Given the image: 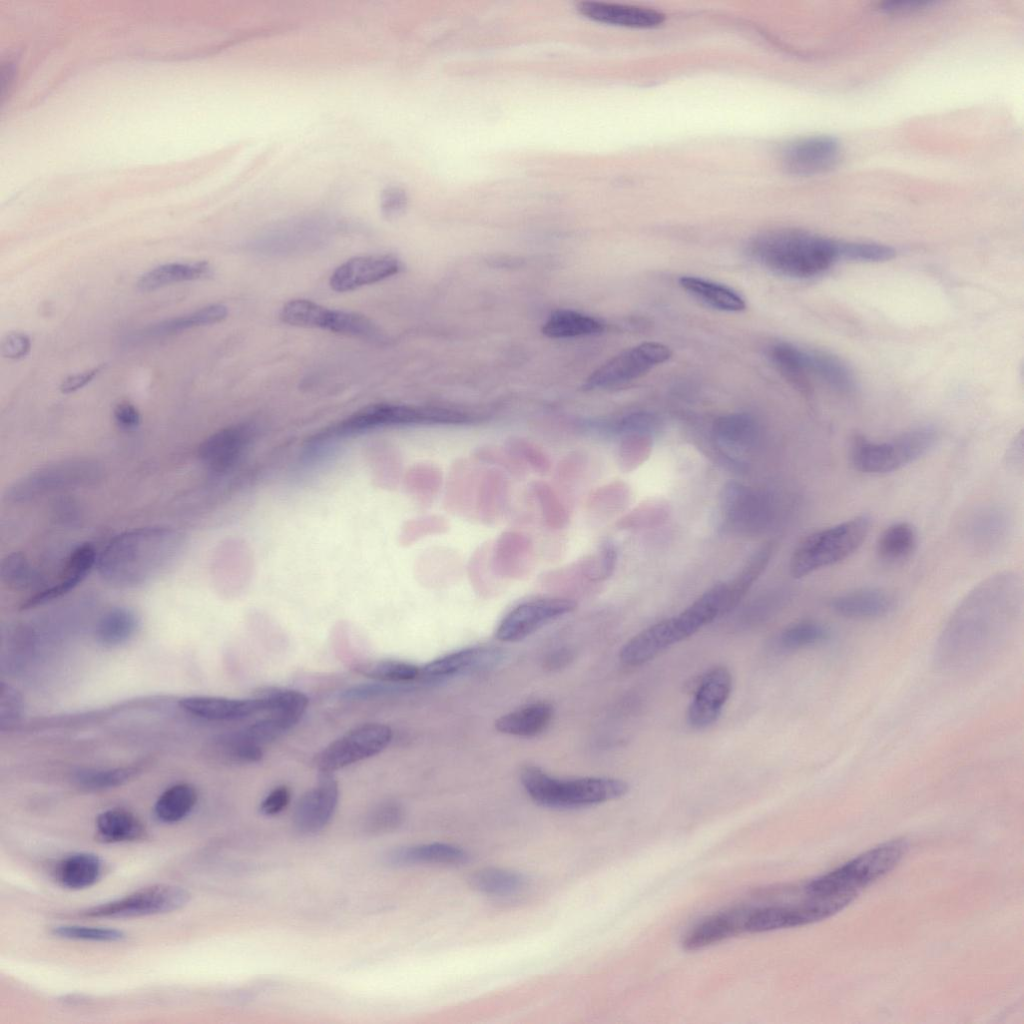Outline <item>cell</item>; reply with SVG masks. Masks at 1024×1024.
<instances>
[{"mask_svg": "<svg viewBox=\"0 0 1024 1024\" xmlns=\"http://www.w3.org/2000/svg\"><path fill=\"white\" fill-rule=\"evenodd\" d=\"M1023 581L1015 571L991 575L952 612L937 640L934 664L941 671L968 668L985 660L1018 623Z\"/></svg>", "mask_w": 1024, "mask_h": 1024, "instance_id": "obj_1", "label": "cell"}, {"mask_svg": "<svg viewBox=\"0 0 1024 1024\" xmlns=\"http://www.w3.org/2000/svg\"><path fill=\"white\" fill-rule=\"evenodd\" d=\"M184 535L167 526H150L113 537L97 557V569L107 583L133 588L154 580L180 555Z\"/></svg>", "mask_w": 1024, "mask_h": 1024, "instance_id": "obj_2", "label": "cell"}, {"mask_svg": "<svg viewBox=\"0 0 1024 1024\" xmlns=\"http://www.w3.org/2000/svg\"><path fill=\"white\" fill-rule=\"evenodd\" d=\"M750 250L771 271L800 279L820 275L841 260L840 241L796 229L765 232Z\"/></svg>", "mask_w": 1024, "mask_h": 1024, "instance_id": "obj_3", "label": "cell"}, {"mask_svg": "<svg viewBox=\"0 0 1024 1024\" xmlns=\"http://www.w3.org/2000/svg\"><path fill=\"white\" fill-rule=\"evenodd\" d=\"M521 784L538 805L555 809L581 808L616 800L629 791V785L611 777L559 779L534 765L520 772Z\"/></svg>", "mask_w": 1024, "mask_h": 1024, "instance_id": "obj_4", "label": "cell"}, {"mask_svg": "<svg viewBox=\"0 0 1024 1024\" xmlns=\"http://www.w3.org/2000/svg\"><path fill=\"white\" fill-rule=\"evenodd\" d=\"M870 526V518L859 515L810 534L793 554L792 574L803 577L843 561L862 545Z\"/></svg>", "mask_w": 1024, "mask_h": 1024, "instance_id": "obj_5", "label": "cell"}, {"mask_svg": "<svg viewBox=\"0 0 1024 1024\" xmlns=\"http://www.w3.org/2000/svg\"><path fill=\"white\" fill-rule=\"evenodd\" d=\"M938 439V432L932 427L911 429L882 442L855 435L851 442L850 458L855 469L860 472L889 473L927 454Z\"/></svg>", "mask_w": 1024, "mask_h": 1024, "instance_id": "obj_6", "label": "cell"}, {"mask_svg": "<svg viewBox=\"0 0 1024 1024\" xmlns=\"http://www.w3.org/2000/svg\"><path fill=\"white\" fill-rule=\"evenodd\" d=\"M102 477L99 464L87 458H69L38 468L11 485L6 499L26 503L47 494L91 486Z\"/></svg>", "mask_w": 1024, "mask_h": 1024, "instance_id": "obj_7", "label": "cell"}, {"mask_svg": "<svg viewBox=\"0 0 1024 1024\" xmlns=\"http://www.w3.org/2000/svg\"><path fill=\"white\" fill-rule=\"evenodd\" d=\"M190 895L182 887L155 884L122 898L92 906L77 913L85 918H133L169 913L184 907Z\"/></svg>", "mask_w": 1024, "mask_h": 1024, "instance_id": "obj_8", "label": "cell"}, {"mask_svg": "<svg viewBox=\"0 0 1024 1024\" xmlns=\"http://www.w3.org/2000/svg\"><path fill=\"white\" fill-rule=\"evenodd\" d=\"M393 737L388 725L366 723L340 736L315 757L320 772H334L384 750Z\"/></svg>", "mask_w": 1024, "mask_h": 1024, "instance_id": "obj_9", "label": "cell"}, {"mask_svg": "<svg viewBox=\"0 0 1024 1024\" xmlns=\"http://www.w3.org/2000/svg\"><path fill=\"white\" fill-rule=\"evenodd\" d=\"M672 356L669 347L645 342L626 349L597 368L586 380L585 389L618 386L633 381Z\"/></svg>", "mask_w": 1024, "mask_h": 1024, "instance_id": "obj_10", "label": "cell"}, {"mask_svg": "<svg viewBox=\"0 0 1024 1024\" xmlns=\"http://www.w3.org/2000/svg\"><path fill=\"white\" fill-rule=\"evenodd\" d=\"M576 603L566 598H537L511 609L497 626L495 636L502 642H518L547 623L572 612Z\"/></svg>", "mask_w": 1024, "mask_h": 1024, "instance_id": "obj_11", "label": "cell"}, {"mask_svg": "<svg viewBox=\"0 0 1024 1024\" xmlns=\"http://www.w3.org/2000/svg\"><path fill=\"white\" fill-rule=\"evenodd\" d=\"M470 419V415L465 412L446 408L379 404L357 413L344 425L349 429H359L381 424H456L469 422Z\"/></svg>", "mask_w": 1024, "mask_h": 1024, "instance_id": "obj_12", "label": "cell"}, {"mask_svg": "<svg viewBox=\"0 0 1024 1024\" xmlns=\"http://www.w3.org/2000/svg\"><path fill=\"white\" fill-rule=\"evenodd\" d=\"M841 157L839 142L830 136H809L792 141L782 150L781 163L794 175L824 173L837 165Z\"/></svg>", "mask_w": 1024, "mask_h": 1024, "instance_id": "obj_13", "label": "cell"}, {"mask_svg": "<svg viewBox=\"0 0 1024 1024\" xmlns=\"http://www.w3.org/2000/svg\"><path fill=\"white\" fill-rule=\"evenodd\" d=\"M402 262L391 254H375L350 258L331 274L329 285L337 292H347L398 274Z\"/></svg>", "mask_w": 1024, "mask_h": 1024, "instance_id": "obj_14", "label": "cell"}, {"mask_svg": "<svg viewBox=\"0 0 1024 1024\" xmlns=\"http://www.w3.org/2000/svg\"><path fill=\"white\" fill-rule=\"evenodd\" d=\"M505 658L504 651L492 646H474L451 652L421 667L420 678L435 682L463 674L487 671Z\"/></svg>", "mask_w": 1024, "mask_h": 1024, "instance_id": "obj_15", "label": "cell"}, {"mask_svg": "<svg viewBox=\"0 0 1024 1024\" xmlns=\"http://www.w3.org/2000/svg\"><path fill=\"white\" fill-rule=\"evenodd\" d=\"M731 691L732 676L727 668L717 666L707 671L688 707L687 720L690 726L703 729L713 724L720 716Z\"/></svg>", "mask_w": 1024, "mask_h": 1024, "instance_id": "obj_16", "label": "cell"}, {"mask_svg": "<svg viewBox=\"0 0 1024 1024\" xmlns=\"http://www.w3.org/2000/svg\"><path fill=\"white\" fill-rule=\"evenodd\" d=\"M339 799V787L330 772H320L317 784L299 799L294 812V825L301 833L321 830L332 818Z\"/></svg>", "mask_w": 1024, "mask_h": 1024, "instance_id": "obj_17", "label": "cell"}, {"mask_svg": "<svg viewBox=\"0 0 1024 1024\" xmlns=\"http://www.w3.org/2000/svg\"><path fill=\"white\" fill-rule=\"evenodd\" d=\"M178 704L187 713L211 721L238 720L272 710L270 698L258 693L252 699L188 696L180 699Z\"/></svg>", "mask_w": 1024, "mask_h": 1024, "instance_id": "obj_18", "label": "cell"}, {"mask_svg": "<svg viewBox=\"0 0 1024 1024\" xmlns=\"http://www.w3.org/2000/svg\"><path fill=\"white\" fill-rule=\"evenodd\" d=\"M97 554L90 543L76 546L67 556L57 580L28 597L21 609H31L57 599L81 583L97 563Z\"/></svg>", "mask_w": 1024, "mask_h": 1024, "instance_id": "obj_19", "label": "cell"}, {"mask_svg": "<svg viewBox=\"0 0 1024 1024\" xmlns=\"http://www.w3.org/2000/svg\"><path fill=\"white\" fill-rule=\"evenodd\" d=\"M750 912V909L738 908L707 917L683 936L682 948L686 951L700 950L745 932Z\"/></svg>", "mask_w": 1024, "mask_h": 1024, "instance_id": "obj_20", "label": "cell"}, {"mask_svg": "<svg viewBox=\"0 0 1024 1024\" xmlns=\"http://www.w3.org/2000/svg\"><path fill=\"white\" fill-rule=\"evenodd\" d=\"M831 609L839 616L855 620L879 619L889 615L894 607V598L878 588H861L834 597Z\"/></svg>", "mask_w": 1024, "mask_h": 1024, "instance_id": "obj_21", "label": "cell"}, {"mask_svg": "<svg viewBox=\"0 0 1024 1024\" xmlns=\"http://www.w3.org/2000/svg\"><path fill=\"white\" fill-rule=\"evenodd\" d=\"M578 9L595 21L632 28L654 27L665 19L663 13L654 9L607 2H582Z\"/></svg>", "mask_w": 1024, "mask_h": 1024, "instance_id": "obj_22", "label": "cell"}, {"mask_svg": "<svg viewBox=\"0 0 1024 1024\" xmlns=\"http://www.w3.org/2000/svg\"><path fill=\"white\" fill-rule=\"evenodd\" d=\"M248 441V428L243 425L224 428L208 437L199 447L202 464L212 472L228 469Z\"/></svg>", "mask_w": 1024, "mask_h": 1024, "instance_id": "obj_23", "label": "cell"}, {"mask_svg": "<svg viewBox=\"0 0 1024 1024\" xmlns=\"http://www.w3.org/2000/svg\"><path fill=\"white\" fill-rule=\"evenodd\" d=\"M1010 517L1001 507H984L975 512L968 521V540L978 549L988 550L998 546L1008 535Z\"/></svg>", "mask_w": 1024, "mask_h": 1024, "instance_id": "obj_24", "label": "cell"}, {"mask_svg": "<svg viewBox=\"0 0 1024 1024\" xmlns=\"http://www.w3.org/2000/svg\"><path fill=\"white\" fill-rule=\"evenodd\" d=\"M553 717V707L543 701L526 704L506 713L495 721V728L503 734L532 737L543 732Z\"/></svg>", "mask_w": 1024, "mask_h": 1024, "instance_id": "obj_25", "label": "cell"}, {"mask_svg": "<svg viewBox=\"0 0 1024 1024\" xmlns=\"http://www.w3.org/2000/svg\"><path fill=\"white\" fill-rule=\"evenodd\" d=\"M468 857L467 851L457 845L435 842L402 847L391 852L388 859L396 865H457L465 863Z\"/></svg>", "mask_w": 1024, "mask_h": 1024, "instance_id": "obj_26", "label": "cell"}, {"mask_svg": "<svg viewBox=\"0 0 1024 1024\" xmlns=\"http://www.w3.org/2000/svg\"><path fill=\"white\" fill-rule=\"evenodd\" d=\"M102 874L100 858L88 852L71 854L58 862L54 875L56 881L67 889L80 890L94 885Z\"/></svg>", "mask_w": 1024, "mask_h": 1024, "instance_id": "obj_27", "label": "cell"}, {"mask_svg": "<svg viewBox=\"0 0 1024 1024\" xmlns=\"http://www.w3.org/2000/svg\"><path fill=\"white\" fill-rule=\"evenodd\" d=\"M212 274L213 269L207 261L166 263L144 273L137 281V288L150 292L173 283L206 279Z\"/></svg>", "mask_w": 1024, "mask_h": 1024, "instance_id": "obj_28", "label": "cell"}, {"mask_svg": "<svg viewBox=\"0 0 1024 1024\" xmlns=\"http://www.w3.org/2000/svg\"><path fill=\"white\" fill-rule=\"evenodd\" d=\"M97 838L104 843L142 840L146 837L143 823L130 811L113 808L96 818Z\"/></svg>", "mask_w": 1024, "mask_h": 1024, "instance_id": "obj_29", "label": "cell"}, {"mask_svg": "<svg viewBox=\"0 0 1024 1024\" xmlns=\"http://www.w3.org/2000/svg\"><path fill=\"white\" fill-rule=\"evenodd\" d=\"M810 372L819 376L828 386L841 394H851L856 389V378L848 364L825 351H807Z\"/></svg>", "mask_w": 1024, "mask_h": 1024, "instance_id": "obj_30", "label": "cell"}, {"mask_svg": "<svg viewBox=\"0 0 1024 1024\" xmlns=\"http://www.w3.org/2000/svg\"><path fill=\"white\" fill-rule=\"evenodd\" d=\"M679 284L684 290L718 310L740 312L746 307L744 299L725 285L694 276L681 277Z\"/></svg>", "mask_w": 1024, "mask_h": 1024, "instance_id": "obj_31", "label": "cell"}, {"mask_svg": "<svg viewBox=\"0 0 1024 1024\" xmlns=\"http://www.w3.org/2000/svg\"><path fill=\"white\" fill-rule=\"evenodd\" d=\"M139 626L137 614L127 607H113L104 612L95 626L96 640L107 647L127 642Z\"/></svg>", "mask_w": 1024, "mask_h": 1024, "instance_id": "obj_32", "label": "cell"}, {"mask_svg": "<svg viewBox=\"0 0 1024 1024\" xmlns=\"http://www.w3.org/2000/svg\"><path fill=\"white\" fill-rule=\"evenodd\" d=\"M769 356L780 373L796 388L808 392L811 388L807 351L788 343H778Z\"/></svg>", "mask_w": 1024, "mask_h": 1024, "instance_id": "obj_33", "label": "cell"}, {"mask_svg": "<svg viewBox=\"0 0 1024 1024\" xmlns=\"http://www.w3.org/2000/svg\"><path fill=\"white\" fill-rule=\"evenodd\" d=\"M918 542L915 528L908 522L888 526L879 536L876 553L880 560L896 563L908 558Z\"/></svg>", "mask_w": 1024, "mask_h": 1024, "instance_id": "obj_34", "label": "cell"}, {"mask_svg": "<svg viewBox=\"0 0 1024 1024\" xmlns=\"http://www.w3.org/2000/svg\"><path fill=\"white\" fill-rule=\"evenodd\" d=\"M197 802L196 789L188 783H178L167 788L154 805L156 818L163 823H176L193 810Z\"/></svg>", "mask_w": 1024, "mask_h": 1024, "instance_id": "obj_35", "label": "cell"}, {"mask_svg": "<svg viewBox=\"0 0 1024 1024\" xmlns=\"http://www.w3.org/2000/svg\"><path fill=\"white\" fill-rule=\"evenodd\" d=\"M597 319L572 310H557L545 322L542 332L550 338H571L602 332Z\"/></svg>", "mask_w": 1024, "mask_h": 1024, "instance_id": "obj_36", "label": "cell"}, {"mask_svg": "<svg viewBox=\"0 0 1024 1024\" xmlns=\"http://www.w3.org/2000/svg\"><path fill=\"white\" fill-rule=\"evenodd\" d=\"M469 882L482 893L502 896L520 891L526 885V878L512 870L484 868L473 873Z\"/></svg>", "mask_w": 1024, "mask_h": 1024, "instance_id": "obj_37", "label": "cell"}, {"mask_svg": "<svg viewBox=\"0 0 1024 1024\" xmlns=\"http://www.w3.org/2000/svg\"><path fill=\"white\" fill-rule=\"evenodd\" d=\"M331 313L332 309L311 300L293 299L282 306L279 317L292 326L327 330Z\"/></svg>", "mask_w": 1024, "mask_h": 1024, "instance_id": "obj_38", "label": "cell"}, {"mask_svg": "<svg viewBox=\"0 0 1024 1024\" xmlns=\"http://www.w3.org/2000/svg\"><path fill=\"white\" fill-rule=\"evenodd\" d=\"M714 432L718 442L726 448L741 449L753 442L756 426L749 415L731 414L715 422Z\"/></svg>", "mask_w": 1024, "mask_h": 1024, "instance_id": "obj_39", "label": "cell"}, {"mask_svg": "<svg viewBox=\"0 0 1024 1024\" xmlns=\"http://www.w3.org/2000/svg\"><path fill=\"white\" fill-rule=\"evenodd\" d=\"M228 316V308L223 304H211L161 322L153 327L152 334L170 335L190 328L212 325L223 321Z\"/></svg>", "mask_w": 1024, "mask_h": 1024, "instance_id": "obj_40", "label": "cell"}, {"mask_svg": "<svg viewBox=\"0 0 1024 1024\" xmlns=\"http://www.w3.org/2000/svg\"><path fill=\"white\" fill-rule=\"evenodd\" d=\"M355 671L382 682L410 683L420 678L421 668L400 660H375L356 665Z\"/></svg>", "mask_w": 1024, "mask_h": 1024, "instance_id": "obj_41", "label": "cell"}, {"mask_svg": "<svg viewBox=\"0 0 1024 1024\" xmlns=\"http://www.w3.org/2000/svg\"><path fill=\"white\" fill-rule=\"evenodd\" d=\"M141 771L138 764L116 768L80 769L73 774V781L87 790H103L124 784Z\"/></svg>", "mask_w": 1024, "mask_h": 1024, "instance_id": "obj_42", "label": "cell"}, {"mask_svg": "<svg viewBox=\"0 0 1024 1024\" xmlns=\"http://www.w3.org/2000/svg\"><path fill=\"white\" fill-rule=\"evenodd\" d=\"M328 331L366 340L382 337L379 327L366 316L339 309H333Z\"/></svg>", "mask_w": 1024, "mask_h": 1024, "instance_id": "obj_43", "label": "cell"}, {"mask_svg": "<svg viewBox=\"0 0 1024 1024\" xmlns=\"http://www.w3.org/2000/svg\"><path fill=\"white\" fill-rule=\"evenodd\" d=\"M831 637L830 629L815 621H802L787 627L779 636V645L787 650H796L826 642Z\"/></svg>", "mask_w": 1024, "mask_h": 1024, "instance_id": "obj_44", "label": "cell"}, {"mask_svg": "<svg viewBox=\"0 0 1024 1024\" xmlns=\"http://www.w3.org/2000/svg\"><path fill=\"white\" fill-rule=\"evenodd\" d=\"M1 579L5 585L15 590H25L37 586L40 580L38 571L20 552L7 555L1 562Z\"/></svg>", "mask_w": 1024, "mask_h": 1024, "instance_id": "obj_45", "label": "cell"}, {"mask_svg": "<svg viewBox=\"0 0 1024 1024\" xmlns=\"http://www.w3.org/2000/svg\"><path fill=\"white\" fill-rule=\"evenodd\" d=\"M222 755L240 763H255L262 759L261 746L250 740L243 730L223 734L216 740Z\"/></svg>", "mask_w": 1024, "mask_h": 1024, "instance_id": "obj_46", "label": "cell"}, {"mask_svg": "<svg viewBox=\"0 0 1024 1024\" xmlns=\"http://www.w3.org/2000/svg\"><path fill=\"white\" fill-rule=\"evenodd\" d=\"M895 250L888 246L872 242H840L841 260L857 262H882L894 258Z\"/></svg>", "mask_w": 1024, "mask_h": 1024, "instance_id": "obj_47", "label": "cell"}, {"mask_svg": "<svg viewBox=\"0 0 1024 1024\" xmlns=\"http://www.w3.org/2000/svg\"><path fill=\"white\" fill-rule=\"evenodd\" d=\"M53 935L70 940L115 942L125 937L121 930L82 925H60L52 929Z\"/></svg>", "mask_w": 1024, "mask_h": 1024, "instance_id": "obj_48", "label": "cell"}, {"mask_svg": "<svg viewBox=\"0 0 1024 1024\" xmlns=\"http://www.w3.org/2000/svg\"><path fill=\"white\" fill-rule=\"evenodd\" d=\"M23 701L20 693L11 685L3 683L0 693V726L4 730L14 726L23 713Z\"/></svg>", "mask_w": 1024, "mask_h": 1024, "instance_id": "obj_49", "label": "cell"}, {"mask_svg": "<svg viewBox=\"0 0 1024 1024\" xmlns=\"http://www.w3.org/2000/svg\"><path fill=\"white\" fill-rule=\"evenodd\" d=\"M410 683L376 682L353 686L342 693L346 700H365L408 690Z\"/></svg>", "mask_w": 1024, "mask_h": 1024, "instance_id": "obj_50", "label": "cell"}, {"mask_svg": "<svg viewBox=\"0 0 1024 1024\" xmlns=\"http://www.w3.org/2000/svg\"><path fill=\"white\" fill-rule=\"evenodd\" d=\"M403 819L401 808L394 803H386L378 807L368 819V829L372 832L389 831L396 828Z\"/></svg>", "mask_w": 1024, "mask_h": 1024, "instance_id": "obj_51", "label": "cell"}, {"mask_svg": "<svg viewBox=\"0 0 1024 1024\" xmlns=\"http://www.w3.org/2000/svg\"><path fill=\"white\" fill-rule=\"evenodd\" d=\"M31 349V340L22 332H10L1 341V354L8 359H21Z\"/></svg>", "mask_w": 1024, "mask_h": 1024, "instance_id": "obj_52", "label": "cell"}, {"mask_svg": "<svg viewBox=\"0 0 1024 1024\" xmlns=\"http://www.w3.org/2000/svg\"><path fill=\"white\" fill-rule=\"evenodd\" d=\"M291 792L286 786L274 788L261 802L260 811L266 816H273L283 811L289 804Z\"/></svg>", "mask_w": 1024, "mask_h": 1024, "instance_id": "obj_53", "label": "cell"}, {"mask_svg": "<svg viewBox=\"0 0 1024 1024\" xmlns=\"http://www.w3.org/2000/svg\"><path fill=\"white\" fill-rule=\"evenodd\" d=\"M113 417L116 424L124 430L135 429L141 423L139 410L128 401H122L114 407Z\"/></svg>", "mask_w": 1024, "mask_h": 1024, "instance_id": "obj_54", "label": "cell"}, {"mask_svg": "<svg viewBox=\"0 0 1024 1024\" xmlns=\"http://www.w3.org/2000/svg\"><path fill=\"white\" fill-rule=\"evenodd\" d=\"M104 365H98L82 373L66 377L60 385V391L64 394L73 393L90 383L104 369Z\"/></svg>", "mask_w": 1024, "mask_h": 1024, "instance_id": "obj_55", "label": "cell"}, {"mask_svg": "<svg viewBox=\"0 0 1024 1024\" xmlns=\"http://www.w3.org/2000/svg\"><path fill=\"white\" fill-rule=\"evenodd\" d=\"M1006 463L1016 471L1023 470V433L1020 432L1010 444L1006 453Z\"/></svg>", "mask_w": 1024, "mask_h": 1024, "instance_id": "obj_56", "label": "cell"}, {"mask_svg": "<svg viewBox=\"0 0 1024 1024\" xmlns=\"http://www.w3.org/2000/svg\"><path fill=\"white\" fill-rule=\"evenodd\" d=\"M572 659V653L569 650H559L554 652L547 659V666L551 669L563 667Z\"/></svg>", "mask_w": 1024, "mask_h": 1024, "instance_id": "obj_57", "label": "cell"}]
</instances>
